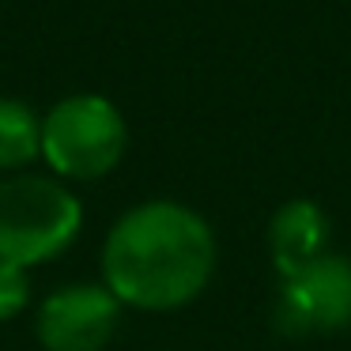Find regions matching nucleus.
I'll return each instance as SVG.
<instances>
[{"instance_id":"obj_5","label":"nucleus","mask_w":351,"mask_h":351,"mask_svg":"<svg viewBox=\"0 0 351 351\" xmlns=\"http://www.w3.org/2000/svg\"><path fill=\"white\" fill-rule=\"evenodd\" d=\"M117 295L106 283H64L34 310V336L46 351H102L121 325Z\"/></svg>"},{"instance_id":"obj_7","label":"nucleus","mask_w":351,"mask_h":351,"mask_svg":"<svg viewBox=\"0 0 351 351\" xmlns=\"http://www.w3.org/2000/svg\"><path fill=\"white\" fill-rule=\"evenodd\" d=\"M42 159V117L23 99H0V174H19Z\"/></svg>"},{"instance_id":"obj_8","label":"nucleus","mask_w":351,"mask_h":351,"mask_svg":"<svg viewBox=\"0 0 351 351\" xmlns=\"http://www.w3.org/2000/svg\"><path fill=\"white\" fill-rule=\"evenodd\" d=\"M31 268L16 261H0V321H16L31 306Z\"/></svg>"},{"instance_id":"obj_1","label":"nucleus","mask_w":351,"mask_h":351,"mask_svg":"<svg viewBox=\"0 0 351 351\" xmlns=\"http://www.w3.org/2000/svg\"><path fill=\"white\" fill-rule=\"evenodd\" d=\"M215 230L182 200H144L114 219L102 238V283L117 302L170 313L204 295L215 276Z\"/></svg>"},{"instance_id":"obj_2","label":"nucleus","mask_w":351,"mask_h":351,"mask_svg":"<svg viewBox=\"0 0 351 351\" xmlns=\"http://www.w3.org/2000/svg\"><path fill=\"white\" fill-rule=\"evenodd\" d=\"M84 230V204L69 182L53 174L0 178V261L23 268L49 265Z\"/></svg>"},{"instance_id":"obj_3","label":"nucleus","mask_w":351,"mask_h":351,"mask_svg":"<svg viewBox=\"0 0 351 351\" xmlns=\"http://www.w3.org/2000/svg\"><path fill=\"white\" fill-rule=\"evenodd\" d=\"M129 152L125 114L106 95L80 91L42 114V162L61 182H99Z\"/></svg>"},{"instance_id":"obj_4","label":"nucleus","mask_w":351,"mask_h":351,"mask_svg":"<svg viewBox=\"0 0 351 351\" xmlns=\"http://www.w3.org/2000/svg\"><path fill=\"white\" fill-rule=\"evenodd\" d=\"M276 328L287 336H328L351 325V257L321 253L313 265L283 276L272 306Z\"/></svg>"},{"instance_id":"obj_6","label":"nucleus","mask_w":351,"mask_h":351,"mask_svg":"<svg viewBox=\"0 0 351 351\" xmlns=\"http://www.w3.org/2000/svg\"><path fill=\"white\" fill-rule=\"evenodd\" d=\"M268 253L272 268L283 276H295L298 268L313 265L321 253H328V215L317 200L295 197L276 208L268 223Z\"/></svg>"}]
</instances>
